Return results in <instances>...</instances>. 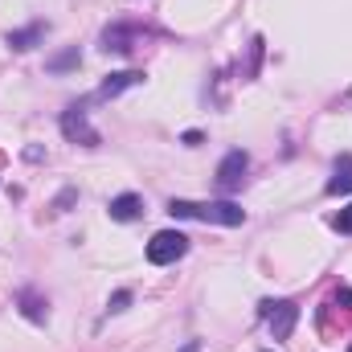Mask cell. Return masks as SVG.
<instances>
[{
	"label": "cell",
	"mask_w": 352,
	"mask_h": 352,
	"mask_svg": "<svg viewBox=\"0 0 352 352\" xmlns=\"http://www.w3.org/2000/svg\"><path fill=\"white\" fill-rule=\"evenodd\" d=\"M168 213L180 221H209V226H242L246 221V209L234 205V201H168Z\"/></svg>",
	"instance_id": "cell-1"
},
{
	"label": "cell",
	"mask_w": 352,
	"mask_h": 352,
	"mask_svg": "<svg viewBox=\"0 0 352 352\" xmlns=\"http://www.w3.org/2000/svg\"><path fill=\"white\" fill-rule=\"evenodd\" d=\"M90 98H82V102H70L66 111H62V135L70 140V144H87V148H98V131L90 127Z\"/></svg>",
	"instance_id": "cell-2"
},
{
	"label": "cell",
	"mask_w": 352,
	"mask_h": 352,
	"mask_svg": "<svg viewBox=\"0 0 352 352\" xmlns=\"http://www.w3.org/2000/svg\"><path fill=\"white\" fill-rule=\"evenodd\" d=\"M188 254V238L180 230H160L152 242H148V263L152 266H173L176 258Z\"/></svg>",
	"instance_id": "cell-3"
},
{
	"label": "cell",
	"mask_w": 352,
	"mask_h": 352,
	"mask_svg": "<svg viewBox=\"0 0 352 352\" xmlns=\"http://www.w3.org/2000/svg\"><path fill=\"white\" fill-rule=\"evenodd\" d=\"M263 316H266V324H270V336L274 340H287L291 332H295V324H299V307L291 303V299H266L263 303Z\"/></svg>",
	"instance_id": "cell-4"
},
{
	"label": "cell",
	"mask_w": 352,
	"mask_h": 352,
	"mask_svg": "<svg viewBox=\"0 0 352 352\" xmlns=\"http://www.w3.org/2000/svg\"><path fill=\"white\" fill-rule=\"evenodd\" d=\"M250 168V156L242 152V148H234V152H226V160L217 164V188L221 192H234V188H242V176Z\"/></svg>",
	"instance_id": "cell-5"
},
{
	"label": "cell",
	"mask_w": 352,
	"mask_h": 352,
	"mask_svg": "<svg viewBox=\"0 0 352 352\" xmlns=\"http://www.w3.org/2000/svg\"><path fill=\"white\" fill-rule=\"evenodd\" d=\"M140 82H144V70H115V74H107L98 82V90L90 94V102H111V98H119L123 90L140 87Z\"/></svg>",
	"instance_id": "cell-6"
},
{
	"label": "cell",
	"mask_w": 352,
	"mask_h": 352,
	"mask_svg": "<svg viewBox=\"0 0 352 352\" xmlns=\"http://www.w3.org/2000/svg\"><path fill=\"white\" fill-rule=\"evenodd\" d=\"M135 37H140V29H135V25L115 21V25H107V29H102V50H107V54H131V50H135Z\"/></svg>",
	"instance_id": "cell-7"
},
{
	"label": "cell",
	"mask_w": 352,
	"mask_h": 352,
	"mask_svg": "<svg viewBox=\"0 0 352 352\" xmlns=\"http://www.w3.org/2000/svg\"><path fill=\"white\" fill-rule=\"evenodd\" d=\"M16 307H21V316H25L29 324H45V320H50V303H45V295H41L37 287H21V291H16Z\"/></svg>",
	"instance_id": "cell-8"
},
{
	"label": "cell",
	"mask_w": 352,
	"mask_h": 352,
	"mask_svg": "<svg viewBox=\"0 0 352 352\" xmlns=\"http://www.w3.org/2000/svg\"><path fill=\"white\" fill-rule=\"evenodd\" d=\"M45 33H50V25H45V21H33V25H25V29H12V33H8V50L25 54V50H33Z\"/></svg>",
	"instance_id": "cell-9"
},
{
	"label": "cell",
	"mask_w": 352,
	"mask_h": 352,
	"mask_svg": "<svg viewBox=\"0 0 352 352\" xmlns=\"http://www.w3.org/2000/svg\"><path fill=\"white\" fill-rule=\"evenodd\" d=\"M107 213H111V221H135V217L144 213V201H140L135 192H119V197H111Z\"/></svg>",
	"instance_id": "cell-10"
},
{
	"label": "cell",
	"mask_w": 352,
	"mask_h": 352,
	"mask_svg": "<svg viewBox=\"0 0 352 352\" xmlns=\"http://www.w3.org/2000/svg\"><path fill=\"white\" fill-rule=\"evenodd\" d=\"M328 192H332V197L352 192V156H349V152H340V156H336V164H332V180H328Z\"/></svg>",
	"instance_id": "cell-11"
},
{
	"label": "cell",
	"mask_w": 352,
	"mask_h": 352,
	"mask_svg": "<svg viewBox=\"0 0 352 352\" xmlns=\"http://www.w3.org/2000/svg\"><path fill=\"white\" fill-rule=\"evenodd\" d=\"M78 62H82V54H78V45H70V50L54 54V58L45 62V70H50V74H66V70H74Z\"/></svg>",
	"instance_id": "cell-12"
},
{
	"label": "cell",
	"mask_w": 352,
	"mask_h": 352,
	"mask_svg": "<svg viewBox=\"0 0 352 352\" xmlns=\"http://www.w3.org/2000/svg\"><path fill=\"white\" fill-rule=\"evenodd\" d=\"M127 303H131V291H115L111 303H107V311H127Z\"/></svg>",
	"instance_id": "cell-13"
},
{
	"label": "cell",
	"mask_w": 352,
	"mask_h": 352,
	"mask_svg": "<svg viewBox=\"0 0 352 352\" xmlns=\"http://www.w3.org/2000/svg\"><path fill=\"white\" fill-rule=\"evenodd\" d=\"M332 226H336L340 234H352V205H349V209H340V213H336V221H332Z\"/></svg>",
	"instance_id": "cell-14"
},
{
	"label": "cell",
	"mask_w": 352,
	"mask_h": 352,
	"mask_svg": "<svg viewBox=\"0 0 352 352\" xmlns=\"http://www.w3.org/2000/svg\"><path fill=\"white\" fill-rule=\"evenodd\" d=\"M74 197H78V188H66V192H62V197L54 201V209H58V213H66V209L74 205Z\"/></svg>",
	"instance_id": "cell-15"
},
{
	"label": "cell",
	"mask_w": 352,
	"mask_h": 352,
	"mask_svg": "<svg viewBox=\"0 0 352 352\" xmlns=\"http://www.w3.org/2000/svg\"><path fill=\"white\" fill-rule=\"evenodd\" d=\"M201 140H205V135H201V131H184V148H197V144H201Z\"/></svg>",
	"instance_id": "cell-16"
},
{
	"label": "cell",
	"mask_w": 352,
	"mask_h": 352,
	"mask_svg": "<svg viewBox=\"0 0 352 352\" xmlns=\"http://www.w3.org/2000/svg\"><path fill=\"white\" fill-rule=\"evenodd\" d=\"M349 352H352V344H349Z\"/></svg>",
	"instance_id": "cell-17"
}]
</instances>
